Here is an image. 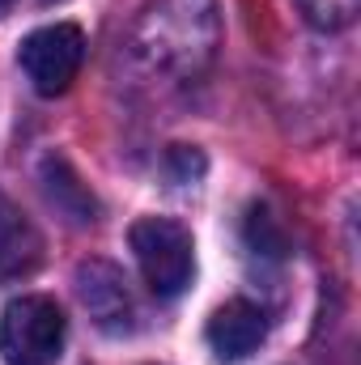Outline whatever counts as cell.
I'll list each match as a JSON object with an SVG mask.
<instances>
[{"label":"cell","mask_w":361,"mask_h":365,"mask_svg":"<svg viewBox=\"0 0 361 365\" xmlns=\"http://www.w3.org/2000/svg\"><path fill=\"white\" fill-rule=\"evenodd\" d=\"M217 43V17L213 0H158L145 9L136 34H132V56L153 68V73H195Z\"/></svg>","instance_id":"1"},{"label":"cell","mask_w":361,"mask_h":365,"mask_svg":"<svg viewBox=\"0 0 361 365\" xmlns=\"http://www.w3.org/2000/svg\"><path fill=\"white\" fill-rule=\"evenodd\" d=\"M132 255L141 264L145 284L158 297H179L187 293L191 276H195V242L171 217H141L128 234Z\"/></svg>","instance_id":"2"},{"label":"cell","mask_w":361,"mask_h":365,"mask_svg":"<svg viewBox=\"0 0 361 365\" xmlns=\"http://www.w3.org/2000/svg\"><path fill=\"white\" fill-rule=\"evenodd\" d=\"M68 319L51 297H17L0 319V353L9 365H56L64 353Z\"/></svg>","instance_id":"3"},{"label":"cell","mask_w":361,"mask_h":365,"mask_svg":"<svg viewBox=\"0 0 361 365\" xmlns=\"http://www.w3.org/2000/svg\"><path fill=\"white\" fill-rule=\"evenodd\" d=\"M81 60H86V34L73 21L43 26V30L26 34V43L17 47V64H21L26 81L43 98H60L68 90L81 73Z\"/></svg>","instance_id":"4"},{"label":"cell","mask_w":361,"mask_h":365,"mask_svg":"<svg viewBox=\"0 0 361 365\" xmlns=\"http://www.w3.org/2000/svg\"><path fill=\"white\" fill-rule=\"evenodd\" d=\"M77 297L81 306L90 310V319L111 331V336H128L132 331V319H136V306H132V293H128V280L115 264H102L90 259L77 268Z\"/></svg>","instance_id":"5"},{"label":"cell","mask_w":361,"mask_h":365,"mask_svg":"<svg viewBox=\"0 0 361 365\" xmlns=\"http://www.w3.org/2000/svg\"><path fill=\"white\" fill-rule=\"evenodd\" d=\"M264 336H268V314L247 297H234L221 310H213V319L204 327V340H208L213 357L221 365L247 361L264 344Z\"/></svg>","instance_id":"6"},{"label":"cell","mask_w":361,"mask_h":365,"mask_svg":"<svg viewBox=\"0 0 361 365\" xmlns=\"http://www.w3.org/2000/svg\"><path fill=\"white\" fill-rule=\"evenodd\" d=\"M39 259H43V238H39L34 221L17 204L0 200V284L30 276L39 268Z\"/></svg>","instance_id":"7"},{"label":"cell","mask_w":361,"mask_h":365,"mask_svg":"<svg viewBox=\"0 0 361 365\" xmlns=\"http://www.w3.org/2000/svg\"><path fill=\"white\" fill-rule=\"evenodd\" d=\"M39 182H43L47 204H51L60 217H68L73 225H93V221H98V200H93V191L77 179V170H73L64 158H56V153L43 158Z\"/></svg>","instance_id":"8"},{"label":"cell","mask_w":361,"mask_h":365,"mask_svg":"<svg viewBox=\"0 0 361 365\" xmlns=\"http://www.w3.org/2000/svg\"><path fill=\"white\" fill-rule=\"evenodd\" d=\"M243 238H247V251L251 255H264V259H280L285 255V230L276 225V217H272L268 208H251L247 212V221H243Z\"/></svg>","instance_id":"9"},{"label":"cell","mask_w":361,"mask_h":365,"mask_svg":"<svg viewBox=\"0 0 361 365\" xmlns=\"http://www.w3.org/2000/svg\"><path fill=\"white\" fill-rule=\"evenodd\" d=\"M306 21L319 26V30H345L353 17H357V4L361 0H298Z\"/></svg>","instance_id":"10"},{"label":"cell","mask_w":361,"mask_h":365,"mask_svg":"<svg viewBox=\"0 0 361 365\" xmlns=\"http://www.w3.org/2000/svg\"><path fill=\"white\" fill-rule=\"evenodd\" d=\"M171 162H179V170H175V179H179V182H191L200 170H204V158H200V153H191L187 145H175Z\"/></svg>","instance_id":"11"},{"label":"cell","mask_w":361,"mask_h":365,"mask_svg":"<svg viewBox=\"0 0 361 365\" xmlns=\"http://www.w3.org/2000/svg\"><path fill=\"white\" fill-rule=\"evenodd\" d=\"M9 4H13V0H0V13H4V9H9Z\"/></svg>","instance_id":"12"},{"label":"cell","mask_w":361,"mask_h":365,"mask_svg":"<svg viewBox=\"0 0 361 365\" xmlns=\"http://www.w3.org/2000/svg\"><path fill=\"white\" fill-rule=\"evenodd\" d=\"M43 4H60V0H43Z\"/></svg>","instance_id":"13"}]
</instances>
